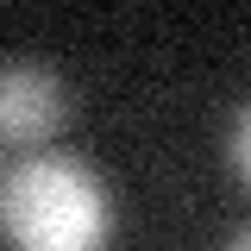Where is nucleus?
<instances>
[{
  "instance_id": "nucleus-2",
  "label": "nucleus",
  "mask_w": 251,
  "mask_h": 251,
  "mask_svg": "<svg viewBox=\"0 0 251 251\" xmlns=\"http://www.w3.org/2000/svg\"><path fill=\"white\" fill-rule=\"evenodd\" d=\"M63 126V82L38 63L0 69V145H44Z\"/></svg>"
},
{
  "instance_id": "nucleus-1",
  "label": "nucleus",
  "mask_w": 251,
  "mask_h": 251,
  "mask_svg": "<svg viewBox=\"0 0 251 251\" xmlns=\"http://www.w3.org/2000/svg\"><path fill=\"white\" fill-rule=\"evenodd\" d=\"M0 226L13 251H107L113 201L88 163L25 157L0 188Z\"/></svg>"
},
{
  "instance_id": "nucleus-3",
  "label": "nucleus",
  "mask_w": 251,
  "mask_h": 251,
  "mask_svg": "<svg viewBox=\"0 0 251 251\" xmlns=\"http://www.w3.org/2000/svg\"><path fill=\"white\" fill-rule=\"evenodd\" d=\"M232 170L251 182V107L239 113V126H232Z\"/></svg>"
},
{
  "instance_id": "nucleus-4",
  "label": "nucleus",
  "mask_w": 251,
  "mask_h": 251,
  "mask_svg": "<svg viewBox=\"0 0 251 251\" xmlns=\"http://www.w3.org/2000/svg\"><path fill=\"white\" fill-rule=\"evenodd\" d=\"M220 251H251V226H245V232H239V239H226V245H220Z\"/></svg>"
}]
</instances>
